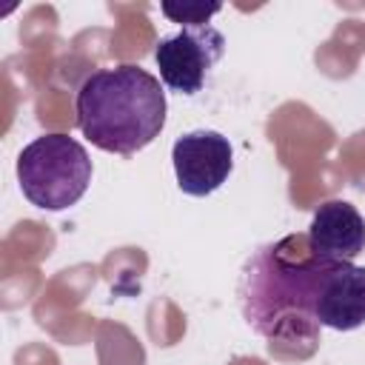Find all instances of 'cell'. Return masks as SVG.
<instances>
[{"label": "cell", "mask_w": 365, "mask_h": 365, "mask_svg": "<svg viewBox=\"0 0 365 365\" xmlns=\"http://www.w3.org/2000/svg\"><path fill=\"white\" fill-rule=\"evenodd\" d=\"M325 265L311 257L305 234H291L254 251L240 277V302L245 322L274 342L314 339L317 291Z\"/></svg>", "instance_id": "1"}, {"label": "cell", "mask_w": 365, "mask_h": 365, "mask_svg": "<svg viewBox=\"0 0 365 365\" xmlns=\"http://www.w3.org/2000/svg\"><path fill=\"white\" fill-rule=\"evenodd\" d=\"M77 128L100 151L131 157L151 145L165 128L163 83L140 66L91 71L74 97Z\"/></svg>", "instance_id": "2"}, {"label": "cell", "mask_w": 365, "mask_h": 365, "mask_svg": "<svg viewBox=\"0 0 365 365\" xmlns=\"http://www.w3.org/2000/svg\"><path fill=\"white\" fill-rule=\"evenodd\" d=\"M222 6L220 3H160V11L171 20V23H180L182 29H194V26H208V20L220 11Z\"/></svg>", "instance_id": "8"}, {"label": "cell", "mask_w": 365, "mask_h": 365, "mask_svg": "<svg viewBox=\"0 0 365 365\" xmlns=\"http://www.w3.org/2000/svg\"><path fill=\"white\" fill-rule=\"evenodd\" d=\"M305 242L322 265L354 262L365 251V220L348 200H328L314 211Z\"/></svg>", "instance_id": "6"}, {"label": "cell", "mask_w": 365, "mask_h": 365, "mask_svg": "<svg viewBox=\"0 0 365 365\" xmlns=\"http://www.w3.org/2000/svg\"><path fill=\"white\" fill-rule=\"evenodd\" d=\"M317 322L331 331L365 325V268L354 262L325 265L317 291Z\"/></svg>", "instance_id": "7"}, {"label": "cell", "mask_w": 365, "mask_h": 365, "mask_svg": "<svg viewBox=\"0 0 365 365\" xmlns=\"http://www.w3.org/2000/svg\"><path fill=\"white\" fill-rule=\"evenodd\" d=\"M174 177L182 194L208 197L234 171V148L225 134L211 128H197L174 140L171 145Z\"/></svg>", "instance_id": "5"}, {"label": "cell", "mask_w": 365, "mask_h": 365, "mask_svg": "<svg viewBox=\"0 0 365 365\" xmlns=\"http://www.w3.org/2000/svg\"><path fill=\"white\" fill-rule=\"evenodd\" d=\"M222 54L225 37L208 23L160 37L154 48V63L160 68V80L165 88L191 97L202 91L211 68L222 60Z\"/></svg>", "instance_id": "4"}, {"label": "cell", "mask_w": 365, "mask_h": 365, "mask_svg": "<svg viewBox=\"0 0 365 365\" xmlns=\"http://www.w3.org/2000/svg\"><path fill=\"white\" fill-rule=\"evenodd\" d=\"M94 165L83 143L68 134H40L17 154L23 197L40 211H66L88 191Z\"/></svg>", "instance_id": "3"}]
</instances>
